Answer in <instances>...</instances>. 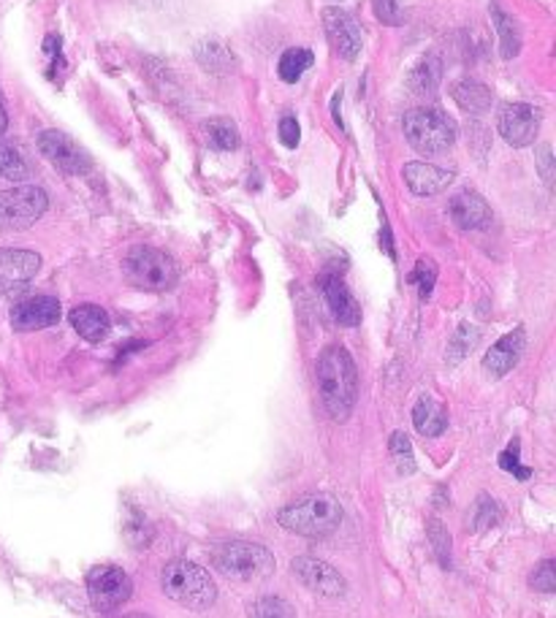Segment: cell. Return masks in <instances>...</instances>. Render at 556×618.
Masks as SVG:
<instances>
[{"label":"cell","instance_id":"obj_1","mask_svg":"<svg viewBox=\"0 0 556 618\" xmlns=\"http://www.w3.org/2000/svg\"><path fill=\"white\" fill-rule=\"evenodd\" d=\"M318 391L326 413L334 420H345L353 413L358 394L356 363L343 345H332L318 358Z\"/></svg>","mask_w":556,"mask_h":618},{"label":"cell","instance_id":"obj_2","mask_svg":"<svg viewBox=\"0 0 556 618\" xmlns=\"http://www.w3.org/2000/svg\"><path fill=\"white\" fill-rule=\"evenodd\" d=\"M343 521V505L332 494H307L277 513L282 529L301 537H326Z\"/></svg>","mask_w":556,"mask_h":618},{"label":"cell","instance_id":"obj_3","mask_svg":"<svg viewBox=\"0 0 556 618\" xmlns=\"http://www.w3.org/2000/svg\"><path fill=\"white\" fill-rule=\"evenodd\" d=\"M160 586H164L166 597L190 610L212 608L214 599H218V586H214L210 573L199 564L185 562V559L166 564L164 573H160Z\"/></svg>","mask_w":556,"mask_h":618},{"label":"cell","instance_id":"obj_4","mask_svg":"<svg viewBox=\"0 0 556 618\" xmlns=\"http://www.w3.org/2000/svg\"><path fill=\"white\" fill-rule=\"evenodd\" d=\"M404 136L421 155H440L456 142V123L443 109H410L404 114Z\"/></svg>","mask_w":556,"mask_h":618},{"label":"cell","instance_id":"obj_5","mask_svg":"<svg viewBox=\"0 0 556 618\" xmlns=\"http://www.w3.org/2000/svg\"><path fill=\"white\" fill-rule=\"evenodd\" d=\"M212 562L218 573H223L231 581H258L275 573V557L258 542L234 540L214 548Z\"/></svg>","mask_w":556,"mask_h":618},{"label":"cell","instance_id":"obj_6","mask_svg":"<svg viewBox=\"0 0 556 618\" xmlns=\"http://www.w3.org/2000/svg\"><path fill=\"white\" fill-rule=\"evenodd\" d=\"M123 269L133 285L144 288V291H169L177 282V263L155 247H133L125 256Z\"/></svg>","mask_w":556,"mask_h":618},{"label":"cell","instance_id":"obj_7","mask_svg":"<svg viewBox=\"0 0 556 618\" xmlns=\"http://www.w3.org/2000/svg\"><path fill=\"white\" fill-rule=\"evenodd\" d=\"M49 199L36 184H22L0 193V228L25 231L44 215Z\"/></svg>","mask_w":556,"mask_h":618},{"label":"cell","instance_id":"obj_8","mask_svg":"<svg viewBox=\"0 0 556 618\" xmlns=\"http://www.w3.org/2000/svg\"><path fill=\"white\" fill-rule=\"evenodd\" d=\"M87 594H90V603L98 614H112L129 603L133 583L125 570L114 568V564H101L87 575Z\"/></svg>","mask_w":556,"mask_h":618},{"label":"cell","instance_id":"obj_9","mask_svg":"<svg viewBox=\"0 0 556 618\" xmlns=\"http://www.w3.org/2000/svg\"><path fill=\"white\" fill-rule=\"evenodd\" d=\"M38 149L55 169H60L63 175H87L92 169L90 155L74 142L71 136L60 131H44L38 133Z\"/></svg>","mask_w":556,"mask_h":618},{"label":"cell","instance_id":"obj_10","mask_svg":"<svg viewBox=\"0 0 556 618\" xmlns=\"http://www.w3.org/2000/svg\"><path fill=\"white\" fill-rule=\"evenodd\" d=\"M497 128L511 147H530L541 131V112L530 103H508L500 112Z\"/></svg>","mask_w":556,"mask_h":618},{"label":"cell","instance_id":"obj_11","mask_svg":"<svg viewBox=\"0 0 556 618\" xmlns=\"http://www.w3.org/2000/svg\"><path fill=\"white\" fill-rule=\"evenodd\" d=\"M323 31H326L329 42H332L340 57H345V60H356L358 52H362L364 36L358 22L353 20L347 11L337 9V5H329V9L323 11Z\"/></svg>","mask_w":556,"mask_h":618},{"label":"cell","instance_id":"obj_12","mask_svg":"<svg viewBox=\"0 0 556 618\" xmlns=\"http://www.w3.org/2000/svg\"><path fill=\"white\" fill-rule=\"evenodd\" d=\"M293 575L304 583L310 592L321 594V597H343L345 594V577L332 568V564L321 562V559H312V557H301L293 559L291 564Z\"/></svg>","mask_w":556,"mask_h":618},{"label":"cell","instance_id":"obj_13","mask_svg":"<svg viewBox=\"0 0 556 618\" xmlns=\"http://www.w3.org/2000/svg\"><path fill=\"white\" fill-rule=\"evenodd\" d=\"M60 321V302L55 296H31L22 299L11 310V326L16 332H36V328H49Z\"/></svg>","mask_w":556,"mask_h":618},{"label":"cell","instance_id":"obj_14","mask_svg":"<svg viewBox=\"0 0 556 618\" xmlns=\"http://www.w3.org/2000/svg\"><path fill=\"white\" fill-rule=\"evenodd\" d=\"M42 269V258L31 250H0V293L20 291Z\"/></svg>","mask_w":556,"mask_h":618},{"label":"cell","instance_id":"obj_15","mask_svg":"<svg viewBox=\"0 0 556 618\" xmlns=\"http://www.w3.org/2000/svg\"><path fill=\"white\" fill-rule=\"evenodd\" d=\"M321 291L323 296H326L329 310H332L334 321H337L340 326H358V323H362V307H358V302L353 299L351 288L345 285L343 277L323 274Z\"/></svg>","mask_w":556,"mask_h":618},{"label":"cell","instance_id":"obj_16","mask_svg":"<svg viewBox=\"0 0 556 618\" xmlns=\"http://www.w3.org/2000/svg\"><path fill=\"white\" fill-rule=\"evenodd\" d=\"M448 212L462 231H478L491 223V206L486 204L483 195L472 193V190L456 193L454 199H451Z\"/></svg>","mask_w":556,"mask_h":618},{"label":"cell","instance_id":"obj_17","mask_svg":"<svg viewBox=\"0 0 556 618\" xmlns=\"http://www.w3.org/2000/svg\"><path fill=\"white\" fill-rule=\"evenodd\" d=\"M521 353H524V328L505 334L497 345H491V350L483 358V367L491 378H505L508 372L519 363Z\"/></svg>","mask_w":556,"mask_h":618},{"label":"cell","instance_id":"obj_18","mask_svg":"<svg viewBox=\"0 0 556 618\" xmlns=\"http://www.w3.org/2000/svg\"><path fill=\"white\" fill-rule=\"evenodd\" d=\"M404 182H408V188L413 190L415 195H437L454 182V175L445 169H437V166L432 164L413 160V164L404 166Z\"/></svg>","mask_w":556,"mask_h":618},{"label":"cell","instance_id":"obj_19","mask_svg":"<svg viewBox=\"0 0 556 618\" xmlns=\"http://www.w3.org/2000/svg\"><path fill=\"white\" fill-rule=\"evenodd\" d=\"M71 326L87 342H103L112 332V321L101 307L96 304H82V307L71 310Z\"/></svg>","mask_w":556,"mask_h":618},{"label":"cell","instance_id":"obj_20","mask_svg":"<svg viewBox=\"0 0 556 618\" xmlns=\"http://www.w3.org/2000/svg\"><path fill=\"white\" fill-rule=\"evenodd\" d=\"M413 424L421 437H440L448 429V413L437 398L424 396L413 409Z\"/></svg>","mask_w":556,"mask_h":618},{"label":"cell","instance_id":"obj_21","mask_svg":"<svg viewBox=\"0 0 556 618\" xmlns=\"http://www.w3.org/2000/svg\"><path fill=\"white\" fill-rule=\"evenodd\" d=\"M451 98L470 114H483L491 109V90L486 88V85L475 82V79H462V82H456L454 88H451Z\"/></svg>","mask_w":556,"mask_h":618},{"label":"cell","instance_id":"obj_22","mask_svg":"<svg viewBox=\"0 0 556 618\" xmlns=\"http://www.w3.org/2000/svg\"><path fill=\"white\" fill-rule=\"evenodd\" d=\"M440 79H443V66H440L437 57H424L419 66L410 71V90L421 98H434L440 90Z\"/></svg>","mask_w":556,"mask_h":618},{"label":"cell","instance_id":"obj_23","mask_svg":"<svg viewBox=\"0 0 556 618\" xmlns=\"http://www.w3.org/2000/svg\"><path fill=\"white\" fill-rule=\"evenodd\" d=\"M204 131H207V138H210L212 147L220 149V153H234V149H240V144H242L240 131H236V125L231 123L229 117L207 120Z\"/></svg>","mask_w":556,"mask_h":618},{"label":"cell","instance_id":"obj_24","mask_svg":"<svg viewBox=\"0 0 556 618\" xmlns=\"http://www.w3.org/2000/svg\"><path fill=\"white\" fill-rule=\"evenodd\" d=\"M196 55H199L201 66L212 74H229L234 68V55L220 42H204L196 49Z\"/></svg>","mask_w":556,"mask_h":618},{"label":"cell","instance_id":"obj_25","mask_svg":"<svg viewBox=\"0 0 556 618\" xmlns=\"http://www.w3.org/2000/svg\"><path fill=\"white\" fill-rule=\"evenodd\" d=\"M247 618H297V610H293V605L288 599L266 594V597H258L247 608Z\"/></svg>","mask_w":556,"mask_h":618},{"label":"cell","instance_id":"obj_26","mask_svg":"<svg viewBox=\"0 0 556 618\" xmlns=\"http://www.w3.org/2000/svg\"><path fill=\"white\" fill-rule=\"evenodd\" d=\"M27 175H31V169H27L20 149L14 144L0 142V177L11 179V182H22V179H27Z\"/></svg>","mask_w":556,"mask_h":618},{"label":"cell","instance_id":"obj_27","mask_svg":"<svg viewBox=\"0 0 556 618\" xmlns=\"http://www.w3.org/2000/svg\"><path fill=\"white\" fill-rule=\"evenodd\" d=\"M310 66H312L310 49H288L286 55L280 57V77L286 79V82H299Z\"/></svg>","mask_w":556,"mask_h":618},{"label":"cell","instance_id":"obj_28","mask_svg":"<svg viewBox=\"0 0 556 618\" xmlns=\"http://www.w3.org/2000/svg\"><path fill=\"white\" fill-rule=\"evenodd\" d=\"M491 14H494L497 31H500V38H502V57L519 55L521 33H519V27H515V22L508 14H502L497 5H491Z\"/></svg>","mask_w":556,"mask_h":618},{"label":"cell","instance_id":"obj_29","mask_svg":"<svg viewBox=\"0 0 556 618\" xmlns=\"http://www.w3.org/2000/svg\"><path fill=\"white\" fill-rule=\"evenodd\" d=\"M500 521V505L491 496H478L475 507L470 510V527L475 531H486Z\"/></svg>","mask_w":556,"mask_h":618},{"label":"cell","instance_id":"obj_30","mask_svg":"<svg viewBox=\"0 0 556 618\" xmlns=\"http://www.w3.org/2000/svg\"><path fill=\"white\" fill-rule=\"evenodd\" d=\"M388 450H391L393 461H397V467H399V472H402V475H410V472L415 470L413 445H410L404 431H393L391 440H388Z\"/></svg>","mask_w":556,"mask_h":618},{"label":"cell","instance_id":"obj_31","mask_svg":"<svg viewBox=\"0 0 556 618\" xmlns=\"http://www.w3.org/2000/svg\"><path fill=\"white\" fill-rule=\"evenodd\" d=\"M530 586L535 588V592H543V594L556 592V564L552 562V559H546V562L537 564V570L530 577Z\"/></svg>","mask_w":556,"mask_h":618},{"label":"cell","instance_id":"obj_32","mask_svg":"<svg viewBox=\"0 0 556 618\" xmlns=\"http://www.w3.org/2000/svg\"><path fill=\"white\" fill-rule=\"evenodd\" d=\"M519 453H521L519 440H513L511 445H508L505 453H500V467L505 472H513V475L521 477V481H526V477H530L532 472L524 470V464H521V461H519Z\"/></svg>","mask_w":556,"mask_h":618},{"label":"cell","instance_id":"obj_33","mask_svg":"<svg viewBox=\"0 0 556 618\" xmlns=\"http://www.w3.org/2000/svg\"><path fill=\"white\" fill-rule=\"evenodd\" d=\"M410 280L419 285V291H421V296H429L432 293V288H434V280H437V266H434L432 261H419V266H415V271H413V277Z\"/></svg>","mask_w":556,"mask_h":618},{"label":"cell","instance_id":"obj_34","mask_svg":"<svg viewBox=\"0 0 556 618\" xmlns=\"http://www.w3.org/2000/svg\"><path fill=\"white\" fill-rule=\"evenodd\" d=\"M429 540H432L434 551H437V557L443 559V564H448L451 537H448V531L443 529V524H440V521H429Z\"/></svg>","mask_w":556,"mask_h":618},{"label":"cell","instance_id":"obj_35","mask_svg":"<svg viewBox=\"0 0 556 618\" xmlns=\"http://www.w3.org/2000/svg\"><path fill=\"white\" fill-rule=\"evenodd\" d=\"M375 14L386 25H399L402 22V11H399L397 0H375Z\"/></svg>","mask_w":556,"mask_h":618},{"label":"cell","instance_id":"obj_36","mask_svg":"<svg viewBox=\"0 0 556 618\" xmlns=\"http://www.w3.org/2000/svg\"><path fill=\"white\" fill-rule=\"evenodd\" d=\"M299 123H297V117H282L280 120V142L286 144V147H297L299 144Z\"/></svg>","mask_w":556,"mask_h":618},{"label":"cell","instance_id":"obj_37","mask_svg":"<svg viewBox=\"0 0 556 618\" xmlns=\"http://www.w3.org/2000/svg\"><path fill=\"white\" fill-rule=\"evenodd\" d=\"M537 164H541V177L546 179L548 184H552V175H554V158H552V147H548V144H543V147L537 149Z\"/></svg>","mask_w":556,"mask_h":618},{"label":"cell","instance_id":"obj_38","mask_svg":"<svg viewBox=\"0 0 556 618\" xmlns=\"http://www.w3.org/2000/svg\"><path fill=\"white\" fill-rule=\"evenodd\" d=\"M5 128H9V114H5L3 101H0V136H3Z\"/></svg>","mask_w":556,"mask_h":618},{"label":"cell","instance_id":"obj_39","mask_svg":"<svg viewBox=\"0 0 556 618\" xmlns=\"http://www.w3.org/2000/svg\"><path fill=\"white\" fill-rule=\"evenodd\" d=\"M125 618H149V616H142V614H133V616H125Z\"/></svg>","mask_w":556,"mask_h":618}]
</instances>
